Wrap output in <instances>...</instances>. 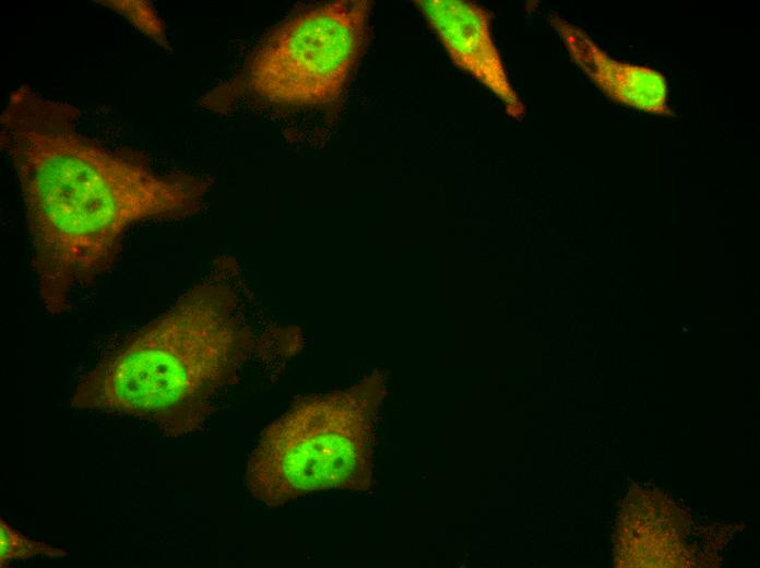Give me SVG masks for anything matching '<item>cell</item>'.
<instances>
[{
	"mask_svg": "<svg viewBox=\"0 0 760 568\" xmlns=\"http://www.w3.org/2000/svg\"><path fill=\"white\" fill-rule=\"evenodd\" d=\"M372 2L309 5L277 24L246 63L238 84L270 103H337L366 48Z\"/></svg>",
	"mask_w": 760,
	"mask_h": 568,
	"instance_id": "4",
	"label": "cell"
},
{
	"mask_svg": "<svg viewBox=\"0 0 760 568\" xmlns=\"http://www.w3.org/2000/svg\"><path fill=\"white\" fill-rule=\"evenodd\" d=\"M453 63L476 79L522 119L525 106L512 87L491 33L489 12L466 0L414 1Z\"/></svg>",
	"mask_w": 760,
	"mask_h": 568,
	"instance_id": "5",
	"label": "cell"
},
{
	"mask_svg": "<svg viewBox=\"0 0 760 568\" xmlns=\"http://www.w3.org/2000/svg\"><path fill=\"white\" fill-rule=\"evenodd\" d=\"M383 394V380L370 377L294 401L249 455L246 485L253 498L277 507L325 489H369Z\"/></svg>",
	"mask_w": 760,
	"mask_h": 568,
	"instance_id": "3",
	"label": "cell"
},
{
	"mask_svg": "<svg viewBox=\"0 0 760 568\" xmlns=\"http://www.w3.org/2000/svg\"><path fill=\"white\" fill-rule=\"evenodd\" d=\"M80 115L22 85L0 118L36 289L50 315L66 311L74 292L114 265L132 226L192 215L210 188L203 177L155 168L140 152L102 145L79 131Z\"/></svg>",
	"mask_w": 760,
	"mask_h": 568,
	"instance_id": "1",
	"label": "cell"
},
{
	"mask_svg": "<svg viewBox=\"0 0 760 568\" xmlns=\"http://www.w3.org/2000/svg\"><path fill=\"white\" fill-rule=\"evenodd\" d=\"M549 23L574 64L610 100L655 116H675L662 72L613 58L584 29L557 13L549 15Z\"/></svg>",
	"mask_w": 760,
	"mask_h": 568,
	"instance_id": "6",
	"label": "cell"
},
{
	"mask_svg": "<svg viewBox=\"0 0 760 568\" xmlns=\"http://www.w3.org/2000/svg\"><path fill=\"white\" fill-rule=\"evenodd\" d=\"M0 525L1 567L8 566L12 560L31 558L38 555L48 557H62L67 555V553L60 548L24 536L8 524L3 518H1Z\"/></svg>",
	"mask_w": 760,
	"mask_h": 568,
	"instance_id": "7",
	"label": "cell"
},
{
	"mask_svg": "<svg viewBox=\"0 0 760 568\" xmlns=\"http://www.w3.org/2000/svg\"><path fill=\"white\" fill-rule=\"evenodd\" d=\"M214 273L108 351L76 381L73 409L140 418L166 436L204 426L253 344L235 286Z\"/></svg>",
	"mask_w": 760,
	"mask_h": 568,
	"instance_id": "2",
	"label": "cell"
}]
</instances>
